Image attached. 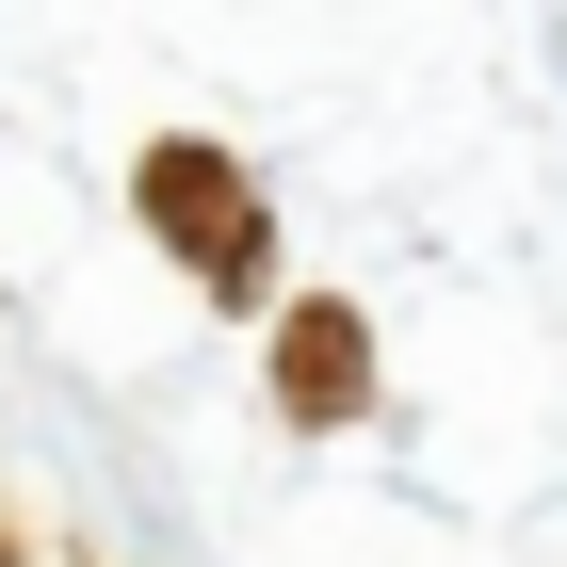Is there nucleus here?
Returning <instances> with one entry per match:
<instances>
[{
  "instance_id": "1",
  "label": "nucleus",
  "mask_w": 567,
  "mask_h": 567,
  "mask_svg": "<svg viewBox=\"0 0 567 567\" xmlns=\"http://www.w3.org/2000/svg\"><path fill=\"white\" fill-rule=\"evenodd\" d=\"M308 405H357V324H308Z\"/></svg>"
}]
</instances>
